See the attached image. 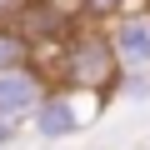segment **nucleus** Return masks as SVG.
I'll use <instances>...</instances> for the list:
<instances>
[{"label": "nucleus", "mask_w": 150, "mask_h": 150, "mask_svg": "<svg viewBox=\"0 0 150 150\" xmlns=\"http://www.w3.org/2000/svg\"><path fill=\"white\" fill-rule=\"evenodd\" d=\"M45 95H50V75H45L40 65L5 70V75H0V120H10V125H30V115L40 110Z\"/></svg>", "instance_id": "nucleus-3"}, {"label": "nucleus", "mask_w": 150, "mask_h": 150, "mask_svg": "<svg viewBox=\"0 0 150 150\" xmlns=\"http://www.w3.org/2000/svg\"><path fill=\"white\" fill-rule=\"evenodd\" d=\"M95 115L90 110H80V90H50L45 100H40V110L30 115V130L40 135V140H70L80 125H90Z\"/></svg>", "instance_id": "nucleus-4"}, {"label": "nucleus", "mask_w": 150, "mask_h": 150, "mask_svg": "<svg viewBox=\"0 0 150 150\" xmlns=\"http://www.w3.org/2000/svg\"><path fill=\"white\" fill-rule=\"evenodd\" d=\"M130 5H140V0H70V15L85 20V25H110V20L125 15Z\"/></svg>", "instance_id": "nucleus-6"}, {"label": "nucleus", "mask_w": 150, "mask_h": 150, "mask_svg": "<svg viewBox=\"0 0 150 150\" xmlns=\"http://www.w3.org/2000/svg\"><path fill=\"white\" fill-rule=\"evenodd\" d=\"M35 40L25 35V25L15 20V25H0V75L5 70H25V65H35Z\"/></svg>", "instance_id": "nucleus-5"}, {"label": "nucleus", "mask_w": 150, "mask_h": 150, "mask_svg": "<svg viewBox=\"0 0 150 150\" xmlns=\"http://www.w3.org/2000/svg\"><path fill=\"white\" fill-rule=\"evenodd\" d=\"M105 40L115 50L120 80H150V0L130 5L125 15H115L105 25Z\"/></svg>", "instance_id": "nucleus-2"}, {"label": "nucleus", "mask_w": 150, "mask_h": 150, "mask_svg": "<svg viewBox=\"0 0 150 150\" xmlns=\"http://www.w3.org/2000/svg\"><path fill=\"white\" fill-rule=\"evenodd\" d=\"M30 5H35V0H0V25H15Z\"/></svg>", "instance_id": "nucleus-7"}, {"label": "nucleus", "mask_w": 150, "mask_h": 150, "mask_svg": "<svg viewBox=\"0 0 150 150\" xmlns=\"http://www.w3.org/2000/svg\"><path fill=\"white\" fill-rule=\"evenodd\" d=\"M15 135H20V125H10V120H0V150H10V145H15Z\"/></svg>", "instance_id": "nucleus-8"}, {"label": "nucleus", "mask_w": 150, "mask_h": 150, "mask_svg": "<svg viewBox=\"0 0 150 150\" xmlns=\"http://www.w3.org/2000/svg\"><path fill=\"white\" fill-rule=\"evenodd\" d=\"M60 80H65V90H80V95H115L120 65H115V50H110V40H105V25L75 20V25L65 30Z\"/></svg>", "instance_id": "nucleus-1"}]
</instances>
